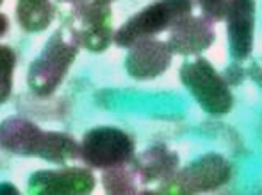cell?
<instances>
[{
	"label": "cell",
	"mask_w": 262,
	"mask_h": 195,
	"mask_svg": "<svg viewBox=\"0 0 262 195\" xmlns=\"http://www.w3.org/2000/svg\"><path fill=\"white\" fill-rule=\"evenodd\" d=\"M0 149L14 156L39 158L55 165H64L80 158V143L73 136L43 131L21 116H9L0 122Z\"/></svg>",
	"instance_id": "obj_1"
},
{
	"label": "cell",
	"mask_w": 262,
	"mask_h": 195,
	"mask_svg": "<svg viewBox=\"0 0 262 195\" xmlns=\"http://www.w3.org/2000/svg\"><path fill=\"white\" fill-rule=\"evenodd\" d=\"M80 42L70 25L50 34L39 56L29 65L27 86L36 97H50L64 81L70 66L77 60Z\"/></svg>",
	"instance_id": "obj_2"
},
{
	"label": "cell",
	"mask_w": 262,
	"mask_h": 195,
	"mask_svg": "<svg viewBox=\"0 0 262 195\" xmlns=\"http://www.w3.org/2000/svg\"><path fill=\"white\" fill-rule=\"evenodd\" d=\"M193 0H154L114 31L113 43L128 49L141 40H148L171 29L184 16L193 13Z\"/></svg>",
	"instance_id": "obj_3"
},
{
	"label": "cell",
	"mask_w": 262,
	"mask_h": 195,
	"mask_svg": "<svg viewBox=\"0 0 262 195\" xmlns=\"http://www.w3.org/2000/svg\"><path fill=\"white\" fill-rule=\"evenodd\" d=\"M180 83L207 115L225 116L234 108V95L221 73L205 57L186 60L179 70Z\"/></svg>",
	"instance_id": "obj_4"
},
{
	"label": "cell",
	"mask_w": 262,
	"mask_h": 195,
	"mask_svg": "<svg viewBox=\"0 0 262 195\" xmlns=\"http://www.w3.org/2000/svg\"><path fill=\"white\" fill-rule=\"evenodd\" d=\"M232 178V165L221 154H205L177 168L168 181L161 183L156 193L162 195H194L225 186Z\"/></svg>",
	"instance_id": "obj_5"
},
{
	"label": "cell",
	"mask_w": 262,
	"mask_h": 195,
	"mask_svg": "<svg viewBox=\"0 0 262 195\" xmlns=\"http://www.w3.org/2000/svg\"><path fill=\"white\" fill-rule=\"evenodd\" d=\"M136 152V143L130 134L120 127H93L82 136L80 160L91 168H105L127 165Z\"/></svg>",
	"instance_id": "obj_6"
},
{
	"label": "cell",
	"mask_w": 262,
	"mask_h": 195,
	"mask_svg": "<svg viewBox=\"0 0 262 195\" xmlns=\"http://www.w3.org/2000/svg\"><path fill=\"white\" fill-rule=\"evenodd\" d=\"M97 186L93 172L82 167L38 170L29 176L27 192L32 195H86Z\"/></svg>",
	"instance_id": "obj_7"
},
{
	"label": "cell",
	"mask_w": 262,
	"mask_h": 195,
	"mask_svg": "<svg viewBox=\"0 0 262 195\" xmlns=\"http://www.w3.org/2000/svg\"><path fill=\"white\" fill-rule=\"evenodd\" d=\"M223 20L227 22L228 54L234 61H245L252 54L255 40V0H227Z\"/></svg>",
	"instance_id": "obj_8"
},
{
	"label": "cell",
	"mask_w": 262,
	"mask_h": 195,
	"mask_svg": "<svg viewBox=\"0 0 262 195\" xmlns=\"http://www.w3.org/2000/svg\"><path fill=\"white\" fill-rule=\"evenodd\" d=\"M173 54L168 43L148 38L128 47V54L125 57V70L132 79L148 81L161 77L169 68Z\"/></svg>",
	"instance_id": "obj_9"
},
{
	"label": "cell",
	"mask_w": 262,
	"mask_h": 195,
	"mask_svg": "<svg viewBox=\"0 0 262 195\" xmlns=\"http://www.w3.org/2000/svg\"><path fill=\"white\" fill-rule=\"evenodd\" d=\"M212 24L205 16H184L171 27V32L168 36V47L171 54H179L184 57L200 56L205 50L212 47L216 42V32L212 29Z\"/></svg>",
	"instance_id": "obj_10"
},
{
	"label": "cell",
	"mask_w": 262,
	"mask_h": 195,
	"mask_svg": "<svg viewBox=\"0 0 262 195\" xmlns=\"http://www.w3.org/2000/svg\"><path fill=\"white\" fill-rule=\"evenodd\" d=\"M113 9L105 4H97L91 0L84 13L70 25L79 36L80 47L95 54L105 52L113 43Z\"/></svg>",
	"instance_id": "obj_11"
},
{
	"label": "cell",
	"mask_w": 262,
	"mask_h": 195,
	"mask_svg": "<svg viewBox=\"0 0 262 195\" xmlns=\"http://www.w3.org/2000/svg\"><path fill=\"white\" fill-rule=\"evenodd\" d=\"M180 158L175 150L169 149L166 143H157L150 149L143 150L138 158H132L130 167L138 178L139 186L164 183L175 174L179 168Z\"/></svg>",
	"instance_id": "obj_12"
},
{
	"label": "cell",
	"mask_w": 262,
	"mask_h": 195,
	"mask_svg": "<svg viewBox=\"0 0 262 195\" xmlns=\"http://www.w3.org/2000/svg\"><path fill=\"white\" fill-rule=\"evenodd\" d=\"M14 13H16L18 25L25 32L38 34L52 24L55 6L50 0H16Z\"/></svg>",
	"instance_id": "obj_13"
},
{
	"label": "cell",
	"mask_w": 262,
	"mask_h": 195,
	"mask_svg": "<svg viewBox=\"0 0 262 195\" xmlns=\"http://www.w3.org/2000/svg\"><path fill=\"white\" fill-rule=\"evenodd\" d=\"M102 186L109 195H130L138 193L139 183L130 163L105 168L102 172Z\"/></svg>",
	"instance_id": "obj_14"
},
{
	"label": "cell",
	"mask_w": 262,
	"mask_h": 195,
	"mask_svg": "<svg viewBox=\"0 0 262 195\" xmlns=\"http://www.w3.org/2000/svg\"><path fill=\"white\" fill-rule=\"evenodd\" d=\"M14 68H16V52L11 47L0 45V104L7 102L13 91Z\"/></svg>",
	"instance_id": "obj_15"
},
{
	"label": "cell",
	"mask_w": 262,
	"mask_h": 195,
	"mask_svg": "<svg viewBox=\"0 0 262 195\" xmlns=\"http://www.w3.org/2000/svg\"><path fill=\"white\" fill-rule=\"evenodd\" d=\"M90 4L91 0H55V11L61 16L62 25H73Z\"/></svg>",
	"instance_id": "obj_16"
},
{
	"label": "cell",
	"mask_w": 262,
	"mask_h": 195,
	"mask_svg": "<svg viewBox=\"0 0 262 195\" xmlns=\"http://www.w3.org/2000/svg\"><path fill=\"white\" fill-rule=\"evenodd\" d=\"M198 4H200V9L204 13V16L209 18L210 22L223 20L227 0H198Z\"/></svg>",
	"instance_id": "obj_17"
},
{
	"label": "cell",
	"mask_w": 262,
	"mask_h": 195,
	"mask_svg": "<svg viewBox=\"0 0 262 195\" xmlns=\"http://www.w3.org/2000/svg\"><path fill=\"white\" fill-rule=\"evenodd\" d=\"M221 77H223L225 83H227L228 86H239L248 75H246V70H245V66L241 65V61L232 60V63L225 68V72Z\"/></svg>",
	"instance_id": "obj_18"
},
{
	"label": "cell",
	"mask_w": 262,
	"mask_h": 195,
	"mask_svg": "<svg viewBox=\"0 0 262 195\" xmlns=\"http://www.w3.org/2000/svg\"><path fill=\"white\" fill-rule=\"evenodd\" d=\"M6 193H9V195H18V193H20V190H18L16 186L13 185V183L2 181V183H0V195H6Z\"/></svg>",
	"instance_id": "obj_19"
},
{
	"label": "cell",
	"mask_w": 262,
	"mask_h": 195,
	"mask_svg": "<svg viewBox=\"0 0 262 195\" xmlns=\"http://www.w3.org/2000/svg\"><path fill=\"white\" fill-rule=\"evenodd\" d=\"M246 75H250L260 86V65L257 63V61L252 66H250V70H246Z\"/></svg>",
	"instance_id": "obj_20"
},
{
	"label": "cell",
	"mask_w": 262,
	"mask_h": 195,
	"mask_svg": "<svg viewBox=\"0 0 262 195\" xmlns=\"http://www.w3.org/2000/svg\"><path fill=\"white\" fill-rule=\"evenodd\" d=\"M7 31H9V20H7L6 14L0 13V38H2V36H6Z\"/></svg>",
	"instance_id": "obj_21"
},
{
	"label": "cell",
	"mask_w": 262,
	"mask_h": 195,
	"mask_svg": "<svg viewBox=\"0 0 262 195\" xmlns=\"http://www.w3.org/2000/svg\"><path fill=\"white\" fill-rule=\"evenodd\" d=\"M93 2H97V4H105V6H111V4H113L114 0H93Z\"/></svg>",
	"instance_id": "obj_22"
},
{
	"label": "cell",
	"mask_w": 262,
	"mask_h": 195,
	"mask_svg": "<svg viewBox=\"0 0 262 195\" xmlns=\"http://www.w3.org/2000/svg\"><path fill=\"white\" fill-rule=\"evenodd\" d=\"M2 2H4V0H0V4H2Z\"/></svg>",
	"instance_id": "obj_23"
}]
</instances>
